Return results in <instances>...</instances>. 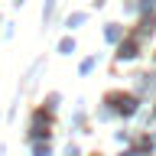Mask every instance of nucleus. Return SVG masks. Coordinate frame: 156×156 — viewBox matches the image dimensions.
<instances>
[{
  "instance_id": "obj_1",
  "label": "nucleus",
  "mask_w": 156,
  "mask_h": 156,
  "mask_svg": "<svg viewBox=\"0 0 156 156\" xmlns=\"http://www.w3.org/2000/svg\"><path fill=\"white\" fill-rule=\"evenodd\" d=\"M114 101H117V111H120V114H133V111H136L133 98H114Z\"/></svg>"
},
{
  "instance_id": "obj_2",
  "label": "nucleus",
  "mask_w": 156,
  "mask_h": 156,
  "mask_svg": "<svg viewBox=\"0 0 156 156\" xmlns=\"http://www.w3.org/2000/svg\"><path fill=\"white\" fill-rule=\"evenodd\" d=\"M117 55H120V58H133V55H136V46H133V42H124Z\"/></svg>"
},
{
  "instance_id": "obj_3",
  "label": "nucleus",
  "mask_w": 156,
  "mask_h": 156,
  "mask_svg": "<svg viewBox=\"0 0 156 156\" xmlns=\"http://www.w3.org/2000/svg\"><path fill=\"white\" fill-rule=\"evenodd\" d=\"M78 23H85V13H75V16H68V26H78Z\"/></svg>"
},
{
  "instance_id": "obj_4",
  "label": "nucleus",
  "mask_w": 156,
  "mask_h": 156,
  "mask_svg": "<svg viewBox=\"0 0 156 156\" xmlns=\"http://www.w3.org/2000/svg\"><path fill=\"white\" fill-rule=\"evenodd\" d=\"M58 49H62V52H75V42H72V39H62V46H58Z\"/></svg>"
},
{
  "instance_id": "obj_5",
  "label": "nucleus",
  "mask_w": 156,
  "mask_h": 156,
  "mask_svg": "<svg viewBox=\"0 0 156 156\" xmlns=\"http://www.w3.org/2000/svg\"><path fill=\"white\" fill-rule=\"evenodd\" d=\"M117 36H120V29H117V26H107V39H111V42H114Z\"/></svg>"
}]
</instances>
